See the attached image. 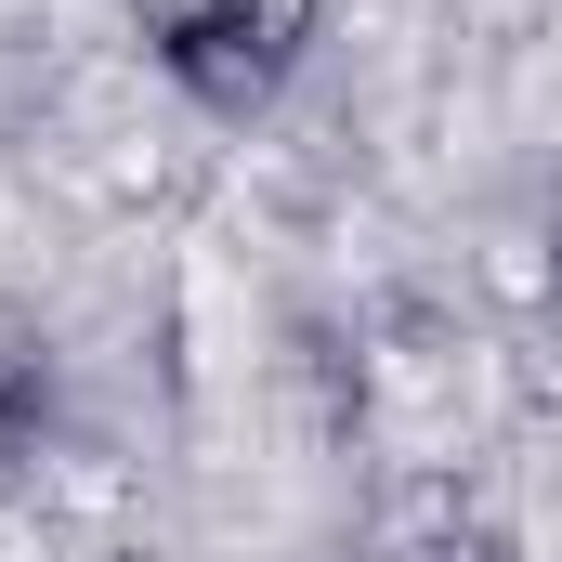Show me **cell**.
<instances>
[{
  "label": "cell",
  "instance_id": "6da1fadb",
  "mask_svg": "<svg viewBox=\"0 0 562 562\" xmlns=\"http://www.w3.org/2000/svg\"><path fill=\"white\" fill-rule=\"evenodd\" d=\"M301 26H314V0H170V13H157V53H170V79H183L196 105L249 119V105H276Z\"/></svg>",
  "mask_w": 562,
  "mask_h": 562
}]
</instances>
